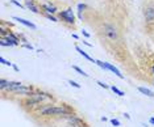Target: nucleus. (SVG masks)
Masks as SVG:
<instances>
[{"instance_id": "nucleus-25", "label": "nucleus", "mask_w": 154, "mask_h": 127, "mask_svg": "<svg viewBox=\"0 0 154 127\" xmlns=\"http://www.w3.org/2000/svg\"><path fill=\"white\" fill-rule=\"evenodd\" d=\"M124 117L127 118V119H129V121H131V115H129L128 113H124Z\"/></svg>"}, {"instance_id": "nucleus-12", "label": "nucleus", "mask_w": 154, "mask_h": 127, "mask_svg": "<svg viewBox=\"0 0 154 127\" xmlns=\"http://www.w3.org/2000/svg\"><path fill=\"white\" fill-rule=\"evenodd\" d=\"M42 9L45 10V12H48V13H50V15H53V13L57 12V9H55V7H51V5H42Z\"/></svg>"}, {"instance_id": "nucleus-20", "label": "nucleus", "mask_w": 154, "mask_h": 127, "mask_svg": "<svg viewBox=\"0 0 154 127\" xmlns=\"http://www.w3.org/2000/svg\"><path fill=\"white\" fill-rule=\"evenodd\" d=\"M96 84H97V85H99V87H101V88H104V89H109V85H107V84L106 83H103V81H96Z\"/></svg>"}, {"instance_id": "nucleus-19", "label": "nucleus", "mask_w": 154, "mask_h": 127, "mask_svg": "<svg viewBox=\"0 0 154 127\" xmlns=\"http://www.w3.org/2000/svg\"><path fill=\"white\" fill-rule=\"evenodd\" d=\"M111 125L115 126V127H119V126H120V121L116 119V118H113V119H111Z\"/></svg>"}, {"instance_id": "nucleus-7", "label": "nucleus", "mask_w": 154, "mask_h": 127, "mask_svg": "<svg viewBox=\"0 0 154 127\" xmlns=\"http://www.w3.org/2000/svg\"><path fill=\"white\" fill-rule=\"evenodd\" d=\"M13 20L19 21L20 24H23V25H25V26H28V28H30V29H33V30H36V29H37L36 25H34L33 22H30V21H28V20H25V19H21V17H13Z\"/></svg>"}, {"instance_id": "nucleus-21", "label": "nucleus", "mask_w": 154, "mask_h": 127, "mask_svg": "<svg viewBox=\"0 0 154 127\" xmlns=\"http://www.w3.org/2000/svg\"><path fill=\"white\" fill-rule=\"evenodd\" d=\"M46 17H48V19H49V20L54 21V22H57V21H58V20H57V19H55V17H54V16H51V15H50V13H46Z\"/></svg>"}, {"instance_id": "nucleus-22", "label": "nucleus", "mask_w": 154, "mask_h": 127, "mask_svg": "<svg viewBox=\"0 0 154 127\" xmlns=\"http://www.w3.org/2000/svg\"><path fill=\"white\" fill-rule=\"evenodd\" d=\"M23 47L28 49V50H33V46H32V45H28V43H24V45H23Z\"/></svg>"}, {"instance_id": "nucleus-16", "label": "nucleus", "mask_w": 154, "mask_h": 127, "mask_svg": "<svg viewBox=\"0 0 154 127\" xmlns=\"http://www.w3.org/2000/svg\"><path fill=\"white\" fill-rule=\"evenodd\" d=\"M83 9H86V5L85 4H78V17H79V19H82Z\"/></svg>"}, {"instance_id": "nucleus-8", "label": "nucleus", "mask_w": 154, "mask_h": 127, "mask_svg": "<svg viewBox=\"0 0 154 127\" xmlns=\"http://www.w3.org/2000/svg\"><path fill=\"white\" fill-rule=\"evenodd\" d=\"M138 90L141 92L142 94H145L146 97H150V98H154V92L153 90H150L149 88H146V87H138Z\"/></svg>"}, {"instance_id": "nucleus-17", "label": "nucleus", "mask_w": 154, "mask_h": 127, "mask_svg": "<svg viewBox=\"0 0 154 127\" xmlns=\"http://www.w3.org/2000/svg\"><path fill=\"white\" fill-rule=\"evenodd\" d=\"M0 63H2V64H4V66H9V67H12V64H13V63H11L9 61L4 59L3 56H0Z\"/></svg>"}, {"instance_id": "nucleus-11", "label": "nucleus", "mask_w": 154, "mask_h": 127, "mask_svg": "<svg viewBox=\"0 0 154 127\" xmlns=\"http://www.w3.org/2000/svg\"><path fill=\"white\" fill-rule=\"evenodd\" d=\"M25 5H26L30 10H32V12H34V13H38V12H40V10H38V8L33 4L32 1H30V0H26V1H25Z\"/></svg>"}, {"instance_id": "nucleus-4", "label": "nucleus", "mask_w": 154, "mask_h": 127, "mask_svg": "<svg viewBox=\"0 0 154 127\" xmlns=\"http://www.w3.org/2000/svg\"><path fill=\"white\" fill-rule=\"evenodd\" d=\"M143 17H145V21L149 25L154 24V4L153 3H150V4L145 7V9H143Z\"/></svg>"}, {"instance_id": "nucleus-3", "label": "nucleus", "mask_w": 154, "mask_h": 127, "mask_svg": "<svg viewBox=\"0 0 154 127\" xmlns=\"http://www.w3.org/2000/svg\"><path fill=\"white\" fill-rule=\"evenodd\" d=\"M58 17H59V19H61L62 21H65L66 24H72V25L75 24V16H74V13H72V9H71V8H69V9H66V10H62V12H59Z\"/></svg>"}, {"instance_id": "nucleus-29", "label": "nucleus", "mask_w": 154, "mask_h": 127, "mask_svg": "<svg viewBox=\"0 0 154 127\" xmlns=\"http://www.w3.org/2000/svg\"><path fill=\"white\" fill-rule=\"evenodd\" d=\"M152 72H153V73H154V66H153V67H152Z\"/></svg>"}, {"instance_id": "nucleus-24", "label": "nucleus", "mask_w": 154, "mask_h": 127, "mask_svg": "<svg viewBox=\"0 0 154 127\" xmlns=\"http://www.w3.org/2000/svg\"><path fill=\"white\" fill-rule=\"evenodd\" d=\"M12 68H13V69H15V71H16V72H19V71H20V68H19V67H17L16 64H12Z\"/></svg>"}, {"instance_id": "nucleus-9", "label": "nucleus", "mask_w": 154, "mask_h": 127, "mask_svg": "<svg viewBox=\"0 0 154 127\" xmlns=\"http://www.w3.org/2000/svg\"><path fill=\"white\" fill-rule=\"evenodd\" d=\"M75 50H76V51H78V52H79V54H80V55H82V56H83V58H86V59H87V61H90V62L95 63V61H96V59L91 58V56H90L88 54H87V52H86L85 50H82V49H80V47H79V46H76V47H75Z\"/></svg>"}, {"instance_id": "nucleus-2", "label": "nucleus", "mask_w": 154, "mask_h": 127, "mask_svg": "<svg viewBox=\"0 0 154 127\" xmlns=\"http://www.w3.org/2000/svg\"><path fill=\"white\" fill-rule=\"evenodd\" d=\"M95 64H97L99 67H101L103 69H107V71H111L113 72L115 75L117 77H120V79H124V75L120 72V69L117 68V67H115L113 64H111V63H107V62H101V61H95Z\"/></svg>"}, {"instance_id": "nucleus-23", "label": "nucleus", "mask_w": 154, "mask_h": 127, "mask_svg": "<svg viewBox=\"0 0 154 127\" xmlns=\"http://www.w3.org/2000/svg\"><path fill=\"white\" fill-rule=\"evenodd\" d=\"M12 3H13L15 5H17V7H20V8H24V5H23V4H20V3L17 1V0H12Z\"/></svg>"}, {"instance_id": "nucleus-28", "label": "nucleus", "mask_w": 154, "mask_h": 127, "mask_svg": "<svg viewBox=\"0 0 154 127\" xmlns=\"http://www.w3.org/2000/svg\"><path fill=\"white\" fill-rule=\"evenodd\" d=\"M101 121H103V122H107V121H108V119H107L106 117H101Z\"/></svg>"}, {"instance_id": "nucleus-14", "label": "nucleus", "mask_w": 154, "mask_h": 127, "mask_svg": "<svg viewBox=\"0 0 154 127\" xmlns=\"http://www.w3.org/2000/svg\"><path fill=\"white\" fill-rule=\"evenodd\" d=\"M72 68H74L75 69V71L76 72H78L79 73V75H82V76H85V77H88V73H86L85 71H83V69L82 68H79V67L78 66H72Z\"/></svg>"}, {"instance_id": "nucleus-1", "label": "nucleus", "mask_w": 154, "mask_h": 127, "mask_svg": "<svg viewBox=\"0 0 154 127\" xmlns=\"http://www.w3.org/2000/svg\"><path fill=\"white\" fill-rule=\"evenodd\" d=\"M71 110L66 109L63 105L62 106H46L40 110V115H44V117H53V115H65V117H69V115H72Z\"/></svg>"}, {"instance_id": "nucleus-26", "label": "nucleus", "mask_w": 154, "mask_h": 127, "mask_svg": "<svg viewBox=\"0 0 154 127\" xmlns=\"http://www.w3.org/2000/svg\"><path fill=\"white\" fill-rule=\"evenodd\" d=\"M82 33H83V36H85V37H87V38H88V37H90V34H88V33H87V31H85V30H83V31H82Z\"/></svg>"}, {"instance_id": "nucleus-13", "label": "nucleus", "mask_w": 154, "mask_h": 127, "mask_svg": "<svg viewBox=\"0 0 154 127\" xmlns=\"http://www.w3.org/2000/svg\"><path fill=\"white\" fill-rule=\"evenodd\" d=\"M111 89H112V92H113V93L115 94H117V96H120V97H124L125 96V93H124V92H122L121 89H119V88L117 87H111Z\"/></svg>"}, {"instance_id": "nucleus-10", "label": "nucleus", "mask_w": 154, "mask_h": 127, "mask_svg": "<svg viewBox=\"0 0 154 127\" xmlns=\"http://www.w3.org/2000/svg\"><path fill=\"white\" fill-rule=\"evenodd\" d=\"M5 40L8 41V42H11L13 46H17V45H19V37L15 36V34H12V33H9L8 36L5 37Z\"/></svg>"}, {"instance_id": "nucleus-18", "label": "nucleus", "mask_w": 154, "mask_h": 127, "mask_svg": "<svg viewBox=\"0 0 154 127\" xmlns=\"http://www.w3.org/2000/svg\"><path fill=\"white\" fill-rule=\"evenodd\" d=\"M67 81H69V84H70V85H71V87H74V88H78V89L80 88V84H78L76 81H74V80H71V79H70V80H67Z\"/></svg>"}, {"instance_id": "nucleus-6", "label": "nucleus", "mask_w": 154, "mask_h": 127, "mask_svg": "<svg viewBox=\"0 0 154 127\" xmlns=\"http://www.w3.org/2000/svg\"><path fill=\"white\" fill-rule=\"evenodd\" d=\"M104 33H106V36L109 38V40H112V41L117 40V31L112 25H108V24L104 25Z\"/></svg>"}, {"instance_id": "nucleus-27", "label": "nucleus", "mask_w": 154, "mask_h": 127, "mask_svg": "<svg viewBox=\"0 0 154 127\" xmlns=\"http://www.w3.org/2000/svg\"><path fill=\"white\" fill-rule=\"evenodd\" d=\"M149 123H150V125H154V117H152L149 119Z\"/></svg>"}, {"instance_id": "nucleus-5", "label": "nucleus", "mask_w": 154, "mask_h": 127, "mask_svg": "<svg viewBox=\"0 0 154 127\" xmlns=\"http://www.w3.org/2000/svg\"><path fill=\"white\" fill-rule=\"evenodd\" d=\"M67 121L71 125L72 127H88V125L83 121L82 118H79V117H76V115H69L67 117Z\"/></svg>"}, {"instance_id": "nucleus-15", "label": "nucleus", "mask_w": 154, "mask_h": 127, "mask_svg": "<svg viewBox=\"0 0 154 127\" xmlns=\"http://www.w3.org/2000/svg\"><path fill=\"white\" fill-rule=\"evenodd\" d=\"M0 45H2L3 47H12V46H13V45L11 43V42H8V41L5 40V38H3V40L0 41Z\"/></svg>"}]
</instances>
